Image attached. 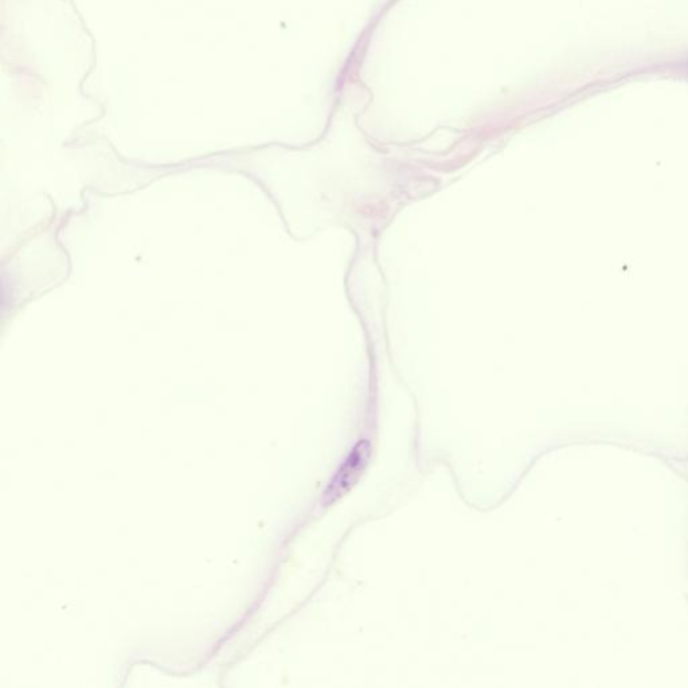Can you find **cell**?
Returning <instances> with one entry per match:
<instances>
[{
	"instance_id": "obj_1",
	"label": "cell",
	"mask_w": 688,
	"mask_h": 688,
	"mask_svg": "<svg viewBox=\"0 0 688 688\" xmlns=\"http://www.w3.org/2000/svg\"><path fill=\"white\" fill-rule=\"evenodd\" d=\"M369 457L370 444L366 440L359 441L347 459L344 460L342 467L336 472L330 486L327 487V491L324 492V499L327 503H332L346 494L358 482L362 472L365 471Z\"/></svg>"
}]
</instances>
